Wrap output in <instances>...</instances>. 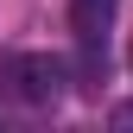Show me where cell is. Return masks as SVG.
Returning a JSON list of instances; mask_svg holds the SVG:
<instances>
[{"instance_id":"1","label":"cell","mask_w":133,"mask_h":133,"mask_svg":"<svg viewBox=\"0 0 133 133\" xmlns=\"http://www.w3.org/2000/svg\"><path fill=\"white\" fill-rule=\"evenodd\" d=\"M0 89L25 108H51L63 95V63L51 51H13V57H0Z\"/></svg>"},{"instance_id":"2","label":"cell","mask_w":133,"mask_h":133,"mask_svg":"<svg viewBox=\"0 0 133 133\" xmlns=\"http://www.w3.org/2000/svg\"><path fill=\"white\" fill-rule=\"evenodd\" d=\"M114 6H121V0H70V25H76V44H82V70H89V76H102V63H108Z\"/></svg>"}]
</instances>
